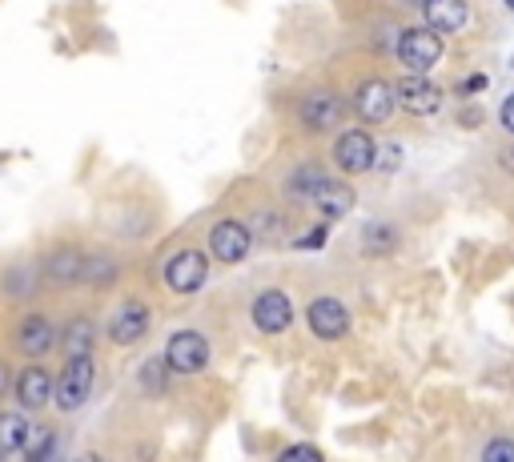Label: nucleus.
Masks as SVG:
<instances>
[{
	"label": "nucleus",
	"instance_id": "9b49d317",
	"mask_svg": "<svg viewBox=\"0 0 514 462\" xmlns=\"http://www.w3.org/2000/svg\"><path fill=\"white\" fill-rule=\"evenodd\" d=\"M394 101H398L402 109L418 113V117H434V113L442 109V89H438L430 77H414V73H410V77L398 81Z\"/></svg>",
	"mask_w": 514,
	"mask_h": 462
},
{
	"label": "nucleus",
	"instance_id": "ddd939ff",
	"mask_svg": "<svg viewBox=\"0 0 514 462\" xmlns=\"http://www.w3.org/2000/svg\"><path fill=\"white\" fill-rule=\"evenodd\" d=\"M57 326L45 318V314H25L21 326H17V350L25 358H45L53 346H57Z\"/></svg>",
	"mask_w": 514,
	"mask_h": 462
},
{
	"label": "nucleus",
	"instance_id": "2eb2a0df",
	"mask_svg": "<svg viewBox=\"0 0 514 462\" xmlns=\"http://www.w3.org/2000/svg\"><path fill=\"white\" fill-rule=\"evenodd\" d=\"M422 17H426V29H430L434 37H442V33H462V29L470 25V5H466V0H426Z\"/></svg>",
	"mask_w": 514,
	"mask_h": 462
},
{
	"label": "nucleus",
	"instance_id": "6e6552de",
	"mask_svg": "<svg viewBox=\"0 0 514 462\" xmlns=\"http://www.w3.org/2000/svg\"><path fill=\"white\" fill-rule=\"evenodd\" d=\"M249 318H253V326L262 334H282L294 322V302L282 290H262L253 298V306H249Z\"/></svg>",
	"mask_w": 514,
	"mask_h": 462
},
{
	"label": "nucleus",
	"instance_id": "473e14b6",
	"mask_svg": "<svg viewBox=\"0 0 514 462\" xmlns=\"http://www.w3.org/2000/svg\"><path fill=\"white\" fill-rule=\"evenodd\" d=\"M410 5H418V9H422V5H426V0H410Z\"/></svg>",
	"mask_w": 514,
	"mask_h": 462
},
{
	"label": "nucleus",
	"instance_id": "393cba45",
	"mask_svg": "<svg viewBox=\"0 0 514 462\" xmlns=\"http://www.w3.org/2000/svg\"><path fill=\"white\" fill-rule=\"evenodd\" d=\"M113 274H117V266L109 258H85V282L89 286H105V282H113Z\"/></svg>",
	"mask_w": 514,
	"mask_h": 462
},
{
	"label": "nucleus",
	"instance_id": "72a5a7b5",
	"mask_svg": "<svg viewBox=\"0 0 514 462\" xmlns=\"http://www.w3.org/2000/svg\"><path fill=\"white\" fill-rule=\"evenodd\" d=\"M506 9H510V13H514V0H506Z\"/></svg>",
	"mask_w": 514,
	"mask_h": 462
},
{
	"label": "nucleus",
	"instance_id": "423d86ee",
	"mask_svg": "<svg viewBox=\"0 0 514 462\" xmlns=\"http://www.w3.org/2000/svg\"><path fill=\"white\" fill-rule=\"evenodd\" d=\"M205 278H209V262L201 250H181L165 262V286L173 294H197L205 286Z\"/></svg>",
	"mask_w": 514,
	"mask_h": 462
},
{
	"label": "nucleus",
	"instance_id": "f3484780",
	"mask_svg": "<svg viewBox=\"0 0 514 462\" xmlns=\"http://www.w3.org/2000/svg\"><path fill=\"white\" fill-rule=\"evenodd\" d=\"M310 205H314L322 217H346V213L354 209V189H350L346 181L326 177V181L310 193Z\"/></svg>",
	"mask_w": 514,
	"mask_h": 462
},
{
	"label": "nucleus",
	"instance_id": "c85d7f7f",
	"mask_svg": "<svg viewBox=\"0 0 514 462\" xmlns=\"http://www.w3.org/2000/svg\"><path fill=\"white\" fill-rule=\"evenodd\" d=\"M498 121H502V129H506V133H514V93L502 101V113H498Z\"/></svg>",
	"mask_w": 514,
	"mask_h": 462
},
{
	"label": "nucleus",
	"instance_id": "aec40b11",
	"mask_svg": "<svg viewBox=\"0 0 514 462\" xmlns=\"http://www.w3.org/2000/svg\"><path fill=\"white\" fill-rule=\"evenodd\" d=\"M322 181H326V169H322V165H314V161H306V165H298V169L290 173L286 189H290V197H298V201H310V193H314Z\"/></svg>",
	"mask_w": 514,
	"mask_h": 462
},
{
	"label": "nucleus",
	"instance_id": "4468645a",
	"mask_svg": "<svg viewBox=\"0 0 514 462\" xmlns=\"http://www.w3.org/2000/svg\"><path fill=\"white\" fill-rule=\"evenodd\" d=\"M57 394V374H49L45 366H25L17 374V402L25 410H45Z\"/></svg>",
	"mask_w": 514,
	"mask_h": 462
},
{
	"label": "nucleus",
	"instance_id": "412c9836",
	"mask_svg": "<svg viewBox=\"0 0 514 462\" xmlns=\"http://www.w3.org/2000/svg\"><path fill=\"white\" fill-rule=\"evenodd\" d=\"M362 242H366V254H390L398 246V229L390 221H370L362 229Z\"/></svg>",
	"mask_w": 514,
	"mask_h": 462
},
{
	"label": "nucleus",
	"instance_id": "b1692460",
	"mask_svg": "<svg viewBox=\"0 0 514 462\" xmlns=\"http://www.w3.org/2000/svg\"><path fill=\"white\" fill-rule=\"evenodd\" d=\"M33 290H37V282H33V274H29L25 266H17V270L5 274V294H9V298H25V294H33Z\"/></svg>",
	"mask_w": 514,
	"mask_h": 462
},
{
	"label": "nucleus",
	"instance_id": "cd10ccee",
	"mask_svg": "<svg viewBox=\"0 0 514 462\" xmlns=\"http://www.w3.org/2000/svg\"><path fill=\"white\" fill-rule=\"evenodd\" d=\"M322 242H326V225H314L310 234L298 242V250H322Z\"/></svg>",
	"mask_w": 514,
	"mask_h": 462
},
{
	"label": "nucleus",
	"instance_id": "f8f14e48",
	"mask_svg": "<svg viewBox=\"0 0 514 462\" xmlns=\"http://www.w3.org/2000/svg\"><path fill=\"white\" fill-rule=\"evenodd\" d=\"M149 334V306L141 302H121L109 318V338L117 346H137L141 338Z\"/></svg>",
	"mask_w": 514,
	"mask_h": 462
},
{
	"label": "nucleus",
	"instance_id": "0eeeda50",
	"mask_svg": "<svg viewBox=\"0 0 514 462\" xmlns=\"http://www.w3.org/2000/svg\"><path fill=\"white\" fill-rule=\"evenodd\" d=\"M334 161H338V169H346V173H370V169L378 165V141H374L366 129H350V133L338 137Z\"/></svg>",
	"mask_w": 514,
	"mask_h": 462
},
{
	"label": "nucleus",
	"instance_id": "f257e3e1",
	"mask_svg": "<svg viewBox=\"0 0 514 462\" xmlns=\"http://www.w3.org/2000/svg\"><path fill=\"white\" fill-rule=\"evenodd\" d=\"M93 386H97V362H93V354L89 358H69L65 370L57 374V394L53 398H57L61 410H81L89 402Z\"/></svg>",
	"mask_w": 514,
	"mask_h": 462
},
{
	"label": "nucleus",
	"instance_id": "1a4fd4ad",
	"mask_svg": "<svg viewBox=\"0 0 514 462\" xmlns=\"http://www.w3.org/2000/svg\"><path fill=\"white\" fill-rule=\"evenodd\" d=\"M342 97L334 93V89H314V93H306V101L298 105V121H302V129H310V133H326V129H334L338 121H342Z\"/></svg>",
	"mask_w": 514,
	"mask_h": 462
},
{
	"label": "nucleus",
	"instance_id": "9d476101",
	"mask_svg": "<svg viewBox=\"0 0 514 462\" xmlns=\"http://www.w3.org/2000/svg\"><path fill=\"white\" fill-rule=\"evenodd\" d=\"M306 322H310V330H314L322 342H338V338H346V330H350V310H346L338 298H314V302L306 306Z\"/></svg>",
	"mask_w": 514,
	"mask_h": 462
},
{
	"label": "nucleus",
	"instance_id": "39448f33",
	"mask_svg": "<svg viewBox=\"0 0 514 462\" xmlns=\"http://www.w3.org/2000/svg\"><path fill=\"white\" fill-rule=\"evenodd\" d=\"M394 85L390 81H382V77H370V81H362L358 85V93H354V113H358V121H366V125H386L390 117H394Z\"/></svg>",
	"mask_w": 514,
	"mask_h": 462
},
{
	"label": "nucleus",
	"instance_id": "6ab92c4d",
	"mask_svg": "<svg viewBox=\"0 0 514 462\" xmlns=\"http://www.w3.org/2000/svg\"><path fill=\"white\" fill-rule=\"evenodd\" d=\"M93 342H97V322L93 318H73L65 326V334L57 338V346L65 350V358H89L93 354Z\"/></svg>",
	"mask_w": 514,
	"mask_h": 462
},
{
	"label": "nucleus",
	"instance_id": "f03ea898",
	"mask_svg": "<svg viewBox=\"0 0 514 462\" xmlns=\"http://www.w3.org/2000/svg\"><path fill=\"white\" fill-rule=\"evenodd\" d=\"M161 362H165L173 374H201V370L209 366V342H205V334H197V330H177V334H169Z\"/></svg>",
	"mask_w": 514,
	"mask_h": 462
},
{
	"label": "nucleus",
	"instance_id": "7ed1b4c3",
	"mask_svg": "<svg viewBox=\"0 0 514 462\" xmlns=\"http://www.w3.org/2000/svg\"><path fill=\"white\" fill-rule=\"evenodd\" d=\"M398 61L402 69H410L414 77H426L438 61H442V37H434L430 29H406L398 37Z\"/></svg>",
	"mask_w": 514,
	"mask_h": 462
},
{
	"label": "nucleus",
	"instance_id": "dca6fc26",
	"mask_svg": "<svg viewBox=\"0 0 514 462\" xmlns=\"http://www.w3.org/2000/svg\"><path fill=\"white\" fill-rule=\"evenodd\" d=\"M45 278L53 286H77V282H85V254L73 250V246H57L45 258Z\"/></svg>",
	"mask_w": 514,
	"mask_h": 462
},
{
	"label": "nucleus",
	"instance_id": "a878e982",
	"mask_svg": "<svg viewBox=\"0 0 514 462\" xmlns=\"http://www.w3.org/2000/svg\"><path fill=\"white\" fill-rule=\"evenodd\" d=\"M482 462H514V442L510 438H490L482 450Z\"/></svg>",
	"mask_w": 514,
	"mask_h": 462
},
{
	"label": "nucleus",
	"instance_id": "2f4dec72",
	"mask_svg": "<svg viewBox=\"0 0 514 462\" xmlns=\"http://www.w3.org/2000/svg\"><path fill=\"white\" fill-rule=\"evenodd\" d=\"M77 462H109V458H105V454H97V450H85Z\"/></svg>",
	"mask_w": 514,
	"mask_h": 462
},
{
	"label": "nucleus",
	"instance_id": "5701e85b",
	"mask_svg": "<svg viewBox=\"0 0 514 462\" xmlns=\"http://www.w3.org/2000/svg\"><path fill=\"white\" fill-rule=\"evenodd\" d=\"M165 370H169V366H165L161 358H149V362L137 370V374H141V390L161 394V390H165Z\"/></svg>",
	"mask_w": 514,
	"mask_h": 462
},
{
	"label": "nucleus",
	"instance_id": "c756f323",
	"mask_svg": "<svg viewBox=\"0 0 514 462\" xmlns=\"http://www.w3.org/2000/svg\"><path fill=\"white\" fill-rule=\"evenodd\" d=\"M482 89H486V77H482V73H474V77H466V81L458 85L462 97H466V93H482Z\"/></svg>",
	"mask_w": 514,
	"mask_h": 462
},
{
	"label": "nucleus",
	"instance_id": "7c9ffc66",
	"mask_svg": "<svg viewBox=\"0 0 514 462\" xmlns=\"http://www.w3.org/2000/svg\"><path fill=\"white\" fill-rule=\"evenodd\" d=\"M13 390V374H9V366L5 362H0V398H5Z\"/></svg>",
	"mask_w": 514,
	"mask_h": 462
},
{
	"label": "nucleus",
	"instance_id": "20e7f679",
	"mask_svg": "<svg viewBox=\"0 0 514 462\" xmlns=\"http://www.w3.org/2000/svg\"><path fill=\"white\" fill-rule=\"evenodd\" d=\"M249 250H253V229H249V225H241V221H233V217H225V221L213 225V234H209V254H213L217 262L237 266V262L249 258Z\"/></svg>",
	"mask_w": 514,
	"mask_h": 462
},
{
	"label": "nucleus",
	"instance_id": "4be33fe9",
	"mask_svg": "<svg viewBox=\"0 0 514 462\" xmlns=\"http://www.w3.org/2000/svg\"><path fill=\"white\" fill-rule=\"evenodd\" d=\"M53 450H57V434L53 430H37L29 438V446H25V462H49Z\"/></svg>",
	"mask_w": 514,
	"mask_h": 462
},
{
	"label": "nucleus",
	"instance_id": "bb28decb",
	"mask_svg": "<svg viewBox=\"0 0 514 462\" xmlns=\"http://www.w3.org/2000/svg\"><path fill=\"white\" fill-rule=\"evenodd\" d=\"M278 462H326V458H322V450H318V446H306V442H298V446H286Z\"/></svg>",
	"mask_w": 514,
	"mask_h": 462
},
{
	"label": "nucleus",
	"instance_id": "a211bd4d",
	"mask_svg": "<svg viewBox=\"0 0 514 462\" xmlns=\"http://www.w3.org/2000/svg\"><path fill=\"white\" fill-rule=\"evenodd\" d=\"M29 438H33V426H29L25 414H17V410H5V414H0V458L25 454Z\"/></svg>",
	"mask_w": 514,
	"mask_h": 462
}]
</instances>
